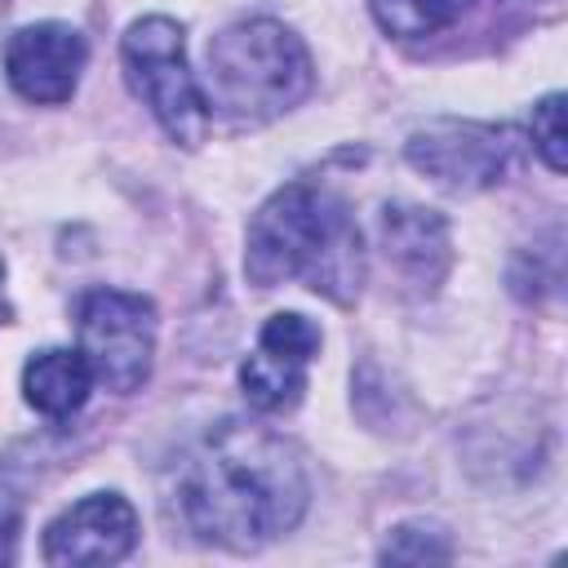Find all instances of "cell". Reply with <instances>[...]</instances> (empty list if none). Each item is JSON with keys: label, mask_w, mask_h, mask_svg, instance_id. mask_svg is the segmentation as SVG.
<instances>
[{"label": "cell", "mask_w": 568, "mask_h": 568, "mask_svg": "<svg viewBox=\"0 0 568 568\" xmlns=\"http://www.w3.org/2000/svg\"><path fill=\"white\" fill-rule=\"evenodd\" d=\"M315 89L302 36L275 18L231 22L209 40V106L235 124H266Z\"/></svg>", "instance_id": "cell-3"}, {"label": "cell", "mask_w": 568, "mask_h": 568, "mask_svg": "<svg viewBox=\"0 0 568 568\" xmlns=\"http://www.w3.org/2000/svg\"><path fill=\"white\" fill-rule=\"evenodd\" d=\"M80 355L111 395H133L155 359V302L129 288H89L75 302Z\"/></svg>", "instance_id": "cell-5"}, {"label": "cell", "mask_w": 568, "mask_h": 568, "mask_svg": "<svg viewBox=\"0 0 568 568\" xmlns=\"http://www.w3.org/2000/svg\"><path fill=\"white\" fill-rule=\"evenodd\" d=\"M470 0H368L373 22L395 40H422L444 31Z\"/></svg>", "instance_id": "cell-13"}, {"label": "cell", "mask_w": 568, "mask_h": 568, "mask_svg": "<svg viewBox=\"0 0 568 568\" xmlns=\"http://www.w3.org/2000/svg\"><path fill=\"white\" fill-rule=\"evenodd\" d=\"M311 484L302 453L271 426L222 417L169 466L164 506L182 532L235 555L262 550L306 515Z\"/></svg>", "instance_id": "cell-1"}, {"label": "cell", "mask_w": 568, "mask_h": 568, "mask_svg": "<svg viewBox=\"0 0 568 568\" xmlns=\"http://www.w3.org/2000/svg\"><path fill=\"white\" fill-rule=\"evenodd\" d=\"M559 284H564V235L559 226H550L541 240L524 244L510 262V293L519 302H550L559 297Z\"/></svg>", "instance_id": "cell-12"}, {"label": "cell", "mask_w": 568, "mask_h": 568, "mask_svg": "<svg viewBox=\"0 0 568 568\" xmlns=\"http://www.w3.org/2000/svg\"><path fill=\"white\" fill-rule=\"evenodd\" d=\"M515 155V129L510 124H484V120H430L408 133L404 160L426 173L444 191H488L501 182Z\"/></svg>", "instance_id": "cell-6"}, {"label": "cell", "mask_w": 568, "mask_h": 568, "mask_svg": "<svg viewBox=\"0 0 568 568\" xmlns=\"http://www.w3.org/2000/svg\"><path fill=\"white\" fill-rule=\"evenodd\" d=\"M89 62V44L67 22H31L18 27L4 44V75L18 98L36 106H62L71 102L80 71Z\"/></svg>", "instance_id": "cell-8"}, {"label": "cell", "mask_w": 568, "mask_h": 568, "mask_svg": "<svg viewBox=\"0 0 568 568\" xmlns=\"http://www.w3.org/2000/svg\"><path fill=\"white\" fill-rule=\"evenodd\" d=\"M9 320V302H4V262H0V324Z\"/></svg>", "instance_id": "cell-17"}, {"label": "cell", "mask_w": 568, "mask_h": 568, "mask_svg": "<svg viewBox=\"0 0 568 568\" xmlns=\"http://www.w3.org/2000/svg\"><path fill=\"white\" fill-rule=\"evenodd\" d=\"M120 67L129 89L178 146H200L209 138V98L186 67V36L173 18H138L120 40Z\"/></svg>", "instance_id": "cell-4"}, {"label": "cell", "mask_w": 568, "mask_h": 568, "mask_svg": "<svg viewBox=\"0 0 568 568\" xmlns=\"http://www.w3.org/2000/svg\"><path fill=\"white\" fill-rule=\"evenodd\" d=\"M528 138H532V151L541 155V164H546L550 173H564V169H568L564 93H546V98L532 106V120H528Z\"/></svg>", "instance_id": "cell-15"}, {"label": "cell", "mask_w": 568, "mask_h": 568, "mask_svg": "<svg viewBox=\"0 0 568 568\" xmlns=\"http://www.w3.org/2000/svg\"><path fill=\"white\" fill-rule=\"evenodd\" d=\"M377 559H386V564H448L453 559V537H448L444 524L404 519L386 532Z\"/></svg>", "instance_id": "cell-14"}, {"label": "cell", "mask_w": 568, "mask_h": 568, "mask_svg": "<svg viewBox=\"0 0 568 568\" xmlns=\"http://www.w3.org/2000/svg\"><path fill=\"white\" fill-rule=\"evenodd\" d=\"M364 235L346 200L324 186L288 182L248 222L244 275L257 288L306 280L311 293L351 306L364 288Z\"/></svg>", "instance_id": "cell-2"}, {"label": "cell", "mask_w": 568, "mask_h": 568, "mask_svg": "<svg viewBox=\"0 0 568 568\" xmlns=\"http://www.w3.org/2000/svg\"><path fill=\"white\" fill-rule=\"evenodd\" d=\"M382 253L413 293H435L453 266V240L444 213L426 204H386L377 217Z\"/></svg>", "instance_id": "cell-10"}, {"label": "cell", "mask_w": 568, "mask_h": 568, "mask_svg": "<svg viewBox=\"0 0 568 568\" xmlns=\"http://www.w3.org/2000/svg\"><path fill=\"white\" fill-rule=\"evenodd\" d=\"M138 546V510L120 493H89L67 506L40 541L44 564L84 568V564H120Z\"/></svg>", "instance_id": "cell-9"}, {"label": "cell", "mask_w": 568, "mask_h": 568, "mask_svg": "<svg viewBox=\"0 0 568 568\" xmlns=\"http://www.w3.org/2000/svg\"><path fill=\"white\" fill-rule=\"evenodd\" d=\"M13 541H18V519L13 510H0V559H13Z\"/></svg>", "instance_id": "cell-16"}, {"label": "cell", "mask_w": 568, "mask_h": 568, "mask_svg": "<svg viewBox=\"0 0 568 568\" xmlns=\"http://www.w3.org/2000/svg\"><path fill=\"white\" fill-rule=\"evenodd\" d=\"M93 390V368L89 359L80 355V346H49V351H36L27 364H22V399L40 413V417H71L84 408Z\"/></svg>", "instance_id": "cell-11"}, {"label": "cell", "mask_w": 568, "mask_h": 568, "mask_svg": "<svg viewBox=\"0 0 568 568\" xmlns=\"http://www.w3.org/2000/svg\"><path fill=\"white\" fill-rule=\"evenodd\" d=\"M315 351H320V328L306 315H297V311L271 315L257 333V351L240 364V390H244L248 408H257V413L297 408Z\"/></svg>", "instance_id": "cell-7"}]
</instances>
